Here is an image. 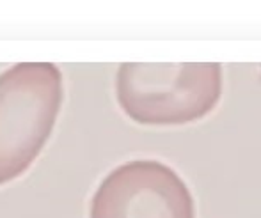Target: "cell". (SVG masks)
<instances>
[{
  "label": "cell",
  "mask_w": 261,
  "mask_h": 218,
  "mask_svg": "<svg viewBox=\"0 0 261 218\" xmlns=\"http://www.w3.org/2000/svg\"><path fill=\"white\" fill-rule=\"evenodd\" d=\"M222 94V68L201 64H121L116 98L139 124H187L203 119Z\"/></svg>",
  "instance_id": "2"
},
{
  "label": "cell",
  "mask_w": 261,
  "mask_h": 218,
  "mask_svg": "<svg viewBox=\"0 0 261 218\" xmlns=\"http://www.w3.org/2000/svg\"><path fill=\"white\" fill-rule=\"evenodd\" d=\"M64 101L62 73L48 62H21L0 75V184L34 164Z\"/></svg>",
  "instance_id": "1"
},
{
  "label": "cell",
  "mask_w": 261,
  "mask_h": 218,
  "mask_svg": "<svg viewBox=\"0 0 261 218\" xmlns=\"http://www.w3.org/2000/svg\"><path fill=\"white\" fill-rule=\"evenodd\" d=\"M89 218H196V204L185 181L169 165L132 160L101 179Z\"/></svg>",
  "instance_id": "3"
}]
</instances>
